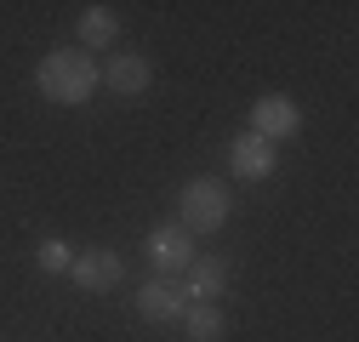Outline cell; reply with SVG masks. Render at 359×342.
Masks as SVG:
<instances>
[{"label": "cell", "instance_id": "2", "mask_svg": "<svg viewBox=\"0 0 359 342\" xmlns=\"http://www.w3.org/2000/svg\"><path fill=\"white\" fill-rule=\"evenodd\" d=\"M234 211V189L222 177H194L183 189V200H177V228L183 234H217L222 223H229Z\"/></svg>", "mask_w": 359, "mask_h": 342}, {"label": "cell", "instance_id": "12", "mask_svg": "<svg viewBox=\"0 0 359 342\" xmlns=\"http://www.w3.org/2000/svg\"><path fill=\"white\" fill-rule=\"evenodd\" d=\"M34 263L40 268H46V274H69V263H74V251L57 240V234H46V240H40V251H34Z\"/></svg>", "mask_w": 359, "mask_h": 342}, {"label": "cell", "instance_id": "11", "mask_svg": "<svg viewBox=\"0 0 359 342\" xmlns=\"http://www.w3.org/2000/svg\"><path fill=\"white\" fill-rule=\"evenodd\" d=\"M183 331H189V342H217L222 331H229V320H222V308H217V303H189Z\"/></svg>", "mask_w": 359, "mask_h": 342}, {"label": "cell", "instance_id": "8", "mask_svg": "<svg viewBox=\"0 0 359 342\" xmlns=\"http://www.w3.org/2000/svg\"><path fill=\"white\" fill-rule=\"evenodd\" d=\"M114 97H143L149 92V80H154V69H149V57L143 52H114L109 63H103V74H97Z\"/></svg>", "mask_w": 359, "mask_h": 342}, {"label": "cell", "instance_id": "6", "mask_svg": "<svg viewBox=\"0 0 359 342\" xmlns=\"http://www.w3.org/2000/svg\"><path fill=\"white\" fill-rule=\"evenodd\" d=\"M274 165H280V149L262 143L257 132H240L229 143V171H234L240 183H268V177H274Z\"/></svg>", "mask_w": 359, "mask_h": 342}, {"label": "cell", "instance_id": "3", "mask_svg": "<svg viewBox=\"0 0 359 342\" xmlns=\"http://www.w3.org/2000/svg\"><path fill=\"white\" fill-rule=\"evenodd\" d=\"M251 132L262 137V143H285V137H297L302 132V109L285 97V92H268V97H257L251 103Z\"/></svg>", "mask_w": 359, "mask_h": 342}, {"label": "cell", "instance_id": "9", "mask_svg": "<svg viewBox=\"0 0 359 342\" xmlns=\"http://www.w3.org/2000/svg\"><path fill=\"white\" fill-rule=\"evenodd\" d=\"M229 280H234V263H229V256H194V263H189V303H217V296L222 291H229Z\"/></svg>", "mask_w": 359, "mask_h": 342}, {"label": "cell", "instance_id": "1", "mask_svg": "<svg viewBox=\"0 0 359 342\" xmlns=\"http://www.w3.org/2000/svg\"><path fill=\"white\" fill-rule=\"evenodd\" d=\"M34 86H40V97H46V103L74 109V103H86V97L97 92V63H92V52H80V46H57V52L40 57Z\"/></svg>", "mask_w": 359, "mask_h": 342}, {"label": "cell", "instance_id": "4", "mask_svg": "<svg viewBox=\"0 0 359 342\" xmlns=\"http://www.w3.org/2000/svg\"><path fill=\"white\" fill-rule=\"evenodd\" d=\"M137 314H143L149 325H183V314H189V291L177 285V280H165V274H154V280L137 291Z\"/></svg>", "mask_w": 359, "mask_h": 342}, {"label": "cell", "instance_id": "5", "mask_svg": "<svg viewBox=\"0 0 359 342\" xmlns=\"http://www.w3.org/2000/svg\"><path fill=\"white\" fill-rule=\"evenodd\" d=\"M149 256H154V268L165 274V280H177V274H189V263H194V234H183L177 223H160V228H149Z\"/></svg>", "mask_w": 359, "mask_h": 342}, {"label": "cell", "instance_id": "10", "mask_svg": "<svg viewBox=\"0 0 359 342\" xmlns=\"http://www.w3.org/2000/svg\"><path fill=\"white\" fill-rule=\"evenodd\" d=\"M80 40H86L92 52L114 46V40H120V18H114L109 6H86V12H80Z\"/></svg>", "mask_w": 359, "mask_h": 342}, {"label": "cell", "instance_id": "7", "mask_svg": "<svg viewBox=\"0 0 359 342\" xmlns=\"http://www.w3.org/2000/svg\"><path fill=\"white\" fill-rule=\"evenodd\" d=\"M69 280L80 285V291H114L120 280H126V263H120V251H80L74 263H69Z\"/></svg>", "mask_w": 359, "mask_h": 342}]
</instances>
